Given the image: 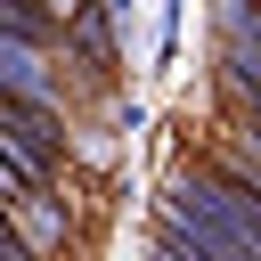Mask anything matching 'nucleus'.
<instances>
[{
    "label": "nucleus",
    "mask_w": 261,
    "mask_h": 261,
    "mask_svg": "<svg viewBox=\"0 0 261 261\" xmlns=\"http://www.w3.org/2000/svg\"><path fill=\"white\" fill-rule=\"evenodd\" d=\"M0 139L33 163V179H49L65 163V114L49 98H33V90H0Z\"/></svg>",
    "instance_id": "f257e3e1"
},
{
    "label": "nucleus",
    "mask_w": 261,
    "mask_h": 261,
    "mask_svg": "<svg viewBox=\"0 0 261 261\" xmlns=\"http://www.w3.org/2000/svg\"><path fill=\"white\" fill-rule=\"evenodd\" d=\"M114 0H65V16H57V41H65V57L82 65V73H114L122 65V33H114Z\"/></svg>",
    "instance_id": "f03ea898"
},
{
    "label": "nucleus",
    "mask_w": 261,
    "mask_h": 261,
    "mask_svg": "<svg viewBox=\"0 0 261 261\" xmlns=\"http://www.w3.org/2000/svg\"><path fill=\"white\" fill-rule=\"evenodd\" d=\"M179 171H188V179H196V188H204V196H212V204H220V212L261 245V179H253L237 155H220V147H212V155H196V163H179Z\"/></svg>",
    "instance_id": "7ed1b4c3"
},
{
    "label": "nucleus",
    "mask_w": 261,
    "mask_h": 261,
    "mask_svg": "<svg viewBox=\"0 0 261 261\" xmlns=\"http://www.w3.org/2000/svg\"><path fill=\"white\" fill-rule=\"evenodd\" d=\"M147 261H188V253H171V245H163V237H155V253H147Z\"/></svg>",
    "instance_id": "20e7f679"
}]
</instances>
